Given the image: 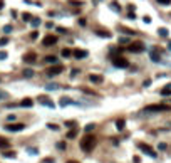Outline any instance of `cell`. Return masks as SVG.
<instances>
[{
  "label": "cell",
  "instance_id": "4",
  "mask_svg": "<svg viewBox=\"0 0 171 163\" xmlns=\"http://www.w3.org/2000/svg\"><path fill=\"white\" fill-rule=\"evenodd\" d=\"M128 50L129 52H142L144 50V44L142 42H133L128 46Z\"/></svg>",
  "mask_w": 171,
  "mask_h": 163
},
{
  "label": "cell",
  "instance_id": "36",
  "mask_svg": "<svg viewBox=\"0 0 171 163\" xmlns=\"http://www.w3.org/2000/svg\"><path fill=\"white\" fill-rule=\"evenodd\" d=\"M66 125H67V126H71V128H74V126H76V123H74V121H67Z\"/></svg>",
  "mask_w": 171,
  "mask_h": 163
},
{
  "label": "cell",
  "instance_id": "32",
  "mask_svg": "<svg viewBox=\"0 0 171 163\" xmlns=\"http://www.w3.org/2000/svg\"><path fill=\"white\" fill-rule=\"evenodd\" d=\"M94 130V125H87L86 126V131H92Z\"/></svg>",
  "mask_w": 171,
  "mask_h": 163
},
{
  "label": "cell",
  "instance_id": "12",
  "mask_svg": "<svg viewBox=\"0 0 171 163\" xmlns=\"http://www.w3.org/2000/svg\"><path fill=\"white\" fill-rule=\"evenodd\" d=\"M89 81L94 83V84H101V83H102V76H99V74H91V76H89Z\"/></svg>",
  "mask_w": 171,
  "mask_h": 163
},
{
  "label": "cell",
  "instance_id": "2",
  "mask_svg": "<svg viewBox=\"0 0 171 163\" xmlns=\"http://www.w3.org/2000/svg\"><path fill=\"white\" fill-rule=\"evenodd\" d=\"M113 64L116 67H121V69H126V67H129V62H128V59L126 57H121V56H117V57H113Z\"/></svg>",
  "mask_w": 171,
  "mask_h": 163
},
{
  "label": "cell",
  "instance_id": "22",
  "mask_svg": "<svg viewBox=\"0 0 171 163\" xmlns=\"http://www.w3.org/2000/svg\"><path fill=\"white\" fill-rule=\"evenodd\" d=\"M3 156H7V158H14V156H15V153H14V151H7V150H5V151H3Z\"/></svg>",
  "mask_w": 171,
  "mask_h": 163
},
{
  "label": "cell",
  "instance_id": "16",
  "mask_svg": "<svg viewBox=\"0 0 171 163\" xmlns=\"http://www.w3.org/2000/svg\"><path fill=\"white\" fill-rule=\"evenodd\" d=\"M56 61L57 59L54 57V56H47V57L44 59V62H47V64H56Z\"/></svg>",
  "mask_w": 171,
  "mask_h": 163
},
{
  "label": "cell",
  "instance_id": "20",
  "mask_svg": "<svg viewBox=\"0 0 171 163\" xmlns=\"http://www.w3.org/2000/svg\"><path fill=\"white\" fill-rule=\"evenodd\" d=\"M76 134H77V130L76 128H72V130L67 133V138H76Z\"/></svg>",
  "mask_w": 171,
  "mask_h": 163
},
{
  "label": "cell",
  "instance_id": "33",
  "mask_svg": "<svg viewBox=\"0 0 171 163\" xmlns=\"http://www.w3.org/2000/svg\"><path fill=\"white\" fill-rule=\"evenodd\" d=\"M0 99H7V93H3V91H0Z\"/></svg>",
  "mask_w": 171,
  "mask_h": 163
},
{
  "label": "cell",
  "instance_id": "34",
  "mask_svg": "<svg viewBox=\"0 0 171 163\" xmlns=\"http://www.w3.org/2000/svg\"><path fill=\"white\" fill-rule=\"evenodd\" d=\"M24 74H25L27 77H30V76H32V71H30V69H27V71H24Z\"/></svg>",
  "mask_w": 171,
  "mask_h": 163
},
{
  "label": "cell",
  "instance_id": "8",
  "mask_svg": "<svg viewBox=\"0 0 171 163\" xmlns=\"http://www.w3.org/2000/svg\"><path fill=\"white\" fill-rule=\"evenodd\" d=\"M39 104H44V106H49V108H54V101L49 99L47 96H40L39 98Z\"/></svg>",
  "mask_w": 171,
  "mask_h": 163
},
{
  "label": "cell",
  "instance_id": "24",
  "mask_svg": "<svg viewBox=\"0 0 171 163\" xmlns=\"http://www.w3.org/2000/svg\"><path fill=\"white\" fill-rule=\"evenodd\" d=\"M57 148H59V150H66V143H64V141H59V143H57Z\"/></svg>",
  "mask_w": 171,
  "mask_h": 163
},
{
  "label": "cell",
  "instance_id": "17",
  "mask_svg": "<svg viewBox=\"0 0 171 163\" xmlns=\"http://www.w3.org/2000/svg\"><path fill=\"white\" fill-rule=\"evenodd\" d=\"M20 104L30 108V106H32V99H30V98H25V99H22V103H20Z\"/></svg>",
  "mask_w": 171,
  "mask_h": 163
},
{
  "label": "cell",
  "instance_id": "1",
  "mask_svg": "<svg viewBox=\"0 0 171 163\" xmlns=\"http://www.w3.org/2000/svg\"><path fill=\"white\" fill-rule=\"evenodd\" d=\"M96 146V136L94 134H84L82 136V140H81V148H82V151H91L92 148Z\"/></svg>",
  "mask_w": 171,
  "mask_h": 163
},
{
  "label": "cell",
  "instance_id": "25",
  "mask_svg": "<svg viewBox=\"0 0 171 163\" xmlns=\"http://www.w3.org/2000/svg\"><path fill=\"white\" fill-rule=\"evenodd\" d=\"M158 32H159V35H163V37H166V35H168V30H166V29H159Z\"/></svg>",
  "mask_w": 171,
  "mask_h": 163
},
{
  "label": "cell",
  "instance_id": "37",
  "mask_svg": "<svg viewBox=\"0 0 171 163\" xmlns=\"http://www.w3.org/2000/svg\"><path fill=\"white\" fill-rule=\"evenodd\" d=\"M37 35H39L37 32H32V34H30V39H37Z\"/></svg>",
  "mask_w": 171,
  "mask_h": 163
},
{
  "label": "cell",
  "instance_id": "9",
  "mask_svg": "<svg viewBox=\"0 0 171 163\" xmlns=\"http://www.w3.org/2000/svg\"><path fill=\"white\" fill-rule=\"evenodd\" d=\"M7 130H9V131H22V130H24V123H12V125H7Z\"/></svg>",
  "mask_w": 171,
  "mask_h": 163
},
{
  "label": "cell",
  "instance_id": "30",
  "mask_svg": "<svg viewBox=\"0 0 171 163\" xmlns=\"http://www.w3.org/2000/svg\"><path fill=\"white\" fill-rule=\"evenodd\" d=\"M10 30H12V27H10V25H5V27H3V32H5V34H9Z\"/></svg>",
  "mask_w": 171,
  "mask_h": 163
},
{
  "label": "cell",
  "instance_id": "3",
  "mask_svg": "<svg viewBox=\"0 0 171 163\" xmlns=\"http://www.w3.org/2000/svg\"><path fill=\"white\" fill-rule=\"evenodd\" d=\"M138 146L141 148V151H142V153H146V155H148V156H153V158L156 156V151L153 150V148H151V146H149V145H146V143H139V145H138Z\"/></svg>",
  "mask_w": 171,
  "mask_h": 163
},
{
  "label": "cell",
  "instance_id": "14",
  "mask_svg": "<svg viewBox=\"0 0 171 163\" xmlns=\"http://www.w3.org/2000/svg\"><path fill=\"white\" fill-rule=\"evenodd\" d=\"M161 94L163 96H171V84H168V86H164L161 89Z\"/></svg>",
  "mask_w": 171,
  "mask_h": 163
},
{
  "label": "cell",
  "instance_id": "23",
  "mask_svg": "<svg viewBox=\"0 0 171 163\" xmlns=\"http://www.w3.org/2000/svg\"><path fill=\"white\" fill-rule=\"evenodd\" d=\"M22 19L25 20V22H30V20H32V15H30V14H24V15H22Z\"/></svg>",
  "mask_w": 171,
  "mask_h": 163
},
{
  "label": "cell",
  "instance_id": "40",
  "mask_svg": "<svg viewBox=\"0 0 171 163\" xmlns=\"http://www.w3.org/2000/svg\"><path fill=\"white\" fill-rule=\"evenodd\" d=\"M67 163H77V162H74V160H71V162H67Z\"/></svg>",
  "mask_w": 171,
  "mask_h": 163
},
{
  "label": "cell",
  "instance_id": "27",
  "mask_svg": "<svg viewBox=\"0 0 171 163\" xmlns=\"http://www.w3.org/2000/svg\"><path fill=\"white\" fill-rule=\"evenodd\" d=\"M30 22H32V25H34V27H37L39 24H40V20H39V19H32Z\"/></svg>",
  "mask_w": 171,
  "mask_h": 163
},
{
  "label": "cell",
  "instance_id": "39",
  "mask_svg": "<svg viewBox=\"0 0 171 163\" xmlns=\"http://www.w3.org/2000/svg\"><path fill=\"white\" fill-rule=\"evenodd\" d=\"M0 9H3V0H0Z\"/></svg>",
  "mask_w": 171,
  "mask_h": 163
},
{
  "label": "cell",
  "instance_id": "21",
  "mask_svg": "<svg viewBox=\"0 0 171 163\" xmlns=\"http://www.w3.org/2000/svg\"><path fill=\"white\" fill-rule=\"evenodd\" d=\"M60 54H62V57H69L72 52H71V49H62V52H60Z\"/></svg>",
  "mask_w": 171,
  "mask_h": 163
},
{
  "label": "cell",
  "instance_id": "26",
  "mask_svg": "<svg viewBox=\"0 0 171 163\" xmlns=\"http://www.w3.org/2000/svg\"><path fill=\"white\" fill-rule=\"evenodd\" d=\"M158 3H161V5H170L171 0H158Z\"/></svg>",
  "mask_w": 171,
  "mask_h": 163
},
{
  "label": "cell",
  "instance_id": "31",
  "mask_svg": "<svg viewBox=\"0 0 171 163\" xmlns=\"http://www.w3.org/2000/svg\"><path fill=\"white\" fill-rule=\"evenodd\" d=\"M7 57V52L5 50H0V59H5Z\"/></svg>",
  "mask_w": 171,
  "mask_h": 163
},
{
  "label": "cell",
  "instance_id": "5",
  "mask_svg": "<svg viewBox=\"0 0 171 163\" xmlns=\"http://www.w3.org/2000/svg\"><path fill=\"white\" fill-rule=\"evenodd\" d=\"M62 71H64V67L60 66V64H56V66H52L47 69V74L49 76H57V74H60Z\"/></svg>",
  "mask_w": 171,
  "mask_h": 163
},
{
  "label": "cell",
  "instance_id": "15",
  "mask_svg": "<svg viewBox=\"0 0 171 163\" xmlns=\"http://www.w3.org/2000/svg\"><path fill=\"white\" fill-rule=\"evenodd\" d=\"M97 32V35H101V37H111V32H107V30H96Z\"/></svg>",
  "mask_w": 171,
  "mask_h": 163
},
{
  "label": "cell",
  "instance_id": "10",
  "mask_svg": "<svg viewBox=\"0 0 171 163\" xmlns=\"http://www.w3.org/2000/svg\"><path fill=\"white\" fill-rule=\"evenodd\" d=\"M24 61H25L27 64H34V62L37 61V56H35L34 52H29V54H25V56H24Z\"/></svg>",
  "mask_w": 171,
  "mask_h": 163
},
{
  "label": "cell",
  "instance_id": "35",
  "mask_svg": "<svg viewBox=\"0 0 171 163\" xmlns=\"http://www.w3.org/2000/svg\"><path fill=\"white\" fill-rule=\"evenodd\" d=\"M72 5H82V2H77V0H71Z\"/></svg>",
  "mask_w": 171,
  "mask_h": 163
},
{
  "label": "cell",
  "instance_id": "38",
  "mask_svg": "<svg viewBox=\"0 0 171 163\" xmlns=\"http://www.w3.org/2000/svg\"><path fill=\"white\" fill-rule=\"evenodd\" d=\"M119 42H121V44H126V42H128V39L123 37V39H119Z\"/></svg>",
  "mask_w": 171,
  "mask_h": 163
},
{
  "label": "cell",
  "instance_id": "7",
  "mask_svg": "<svg viewBox=\"0 0 171 163\" xmlns=\"http://www.w3.org/2000/svg\"><path fill=\"white\" fill-rule=\"evenodd\" d=\"M56 42H57V37H56V35H45L42 44H44L45 47H49V46H54Z\"/></svg>",
  "mask_w": 171,
  "mask_h": 163
},
{
  "label": "cell",
  "instance_id": "29",
  "mask_svg": "<svg viewBox=\"0 0 171 163\" xmlns=\"http://www.w3.org/2000/svg\"><path fill=\"white\" fill-rule=\"evenodd\" d=\"M47 89L50 91V89H59V86L57 84H47Z\"/></svg>",
  "mask_w": 171,
  "mask_h": 163
},
{
  "label": "cell",
  "instance_id": "28",
  "mask_svg": "<svg viewBox=\"0 0 171 163\" xmlns=\"http://www.w3.org/2000/svg\"><path fill=\"white\" fill-rule=\"evenodd\" d=\"M7 42H9V39H7V37H2V39H0V46H5Z\"/></svg>",
  "mask_w": 171,
  "mask_h": 163
},
{
  "label": "cell",
  "instance_id": "13",
  "mask_svg": "<svg viewBox=\"0 0 171 163\" xmlns=\"http://www.w3.org/2000/svg\"><path fill=\"white\" fill-rule=\"evenodd\" d=\"M7 148H10V141L7 140V138H2V136H0V150L5 151Z\"/></svg>",
  "mask_w": 171,
  "mask_h": 163
},
{
  "label": "cell",
  "instance_id": "11",
  "mask_svg": "<svg viewBox=\"0 0 171 163\" xmlns=\"http://www.w3.org/2000/svg\"><path fill=\"white\" fill-rule=\"evenodd\" d=\"M72 54H74V57H77V59H84L86 56H87V50H84V49H76Z\"/></svg>",
  "mask_w": 171,
  "mask_h": 163
},
{
  "label": "cell",
  "instance_id": "19",
  "mask_svg": "<svg viewBox=\"0 0 171 163\" xmlns=\"http://www.w3.org/2000/svg\"><path fill=\"white\" fill-rule=\"evenodd\" d=\"M71 103H72V99H69V98H62V99H60V106L71 104Z\"/></svg>",
  "mask_w": 171,
  "mask_h": 163
},
{
  "label": "cell",
  "instance_id": "6",
  "mask_svg": "<svg viewBox=\"0 0 171 163\" xmlns=\"http://www.w3.org/2000/svg\"><path fill=\"white\" fill-rule=\"evenodd\" d=\"M146 109H148V111H168L170 106H166V104H151V106H148Z\"/></svg>",
  "mask_w": 171,
  "mask_h": 163
},
{
  "label": "cell",
  "instance_id": "18",
  "mask_svg": "<svg viewBox=\"0 0 171 163\" xmlns=\"http://www.w3.org/2000/svg\"><path fill=\"white\" fill-rule=\"evenodd\" d=\"M124 125H126L124 119H117V121H116V128H117V130H124Z\"/></svg>",
  "mask_w": 171,
  "mask_h": 163
}]
</instances>
